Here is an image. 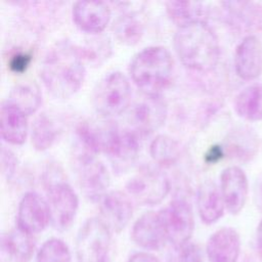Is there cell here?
Instances as JSON below:
<instances>
[{
  "label": "cell",
  "instance_id": "1",
  "mask_svg": "<svg viewBox=\"0 0 262 262\" xmlns=\"http://www.w3.org/2000/svg\"><path fill=\"white\" fill-rule=\"evenodd\" d=\"M85 73V61L78 47L69 42H61L43 59L40 77L53 96L69 98L82 86Z\"/></svg>",
  "mask_w": 262,
  "mask_h": 262
},
{
  "label": "cell",
  "instance_id": "2",
  "mask_svg": "<svg viewBox=\"0 0 262 262\" xmlns=\"http://www.w3.org/2000/svg\"><path fill=\"white\" fill-rule=\"evenodd\" d=\"M174 48L186 68L199 72L212 70L220 56L218 38L204 20L178 27L174 35Z\"/></svg>",
  "mask_w": 262,
  "mask_h": 262
},
{
  "label": "cell",
  "instance_id": "3",
  "mask_svg": "<svg viewBox=\"0 0 262 262\" xmlns=\"http://www.w3.org/2000/svg\"><path fill=\"white\" fill-rule=\"evenodd\" d=\"M130 75L145 95H160L172 77L173 58L163 46H149L139 51L130 63Z\"/></svg>",
  "mask_w": 262,
  "mask_h": 262
},
{
  "label": "cell",
  "instance_id": "4",
  "mask_svg": "<svg viewBox=\"0 0 262 262\" xmlns=\"http://www.w3.org/2000/svg\"><path fill=\"white\" fill-rule=\"evenodd\" d=\"M131 95L132 90L127 77L121 72H111L95 85L92 102L95 111L101 116L115 117L128 108Z\"/></svg>",
  "mask_w": 262,
  "mask_h": 262
},
{
  "label": "cell",
  "instance_id": "5",
  "mask_svg": "<svg viewBox=\"0 0 262 262\" xmlns=\"http://www.w3.org/2000/svg\"><path fill=\"white\" fill-rule=\"evenodd\" d=\"M111 245V230L98 217L87 219L76 238L77 262H106Z\"/></svg>",
  "mask_w": 262,
  "mask_h": 262
},
{
  "label": "cell",
  "instance_id": "6",
  "mask_svg": "<svg viewBox=\"0 0 262 262\" xmlns=\"http://www.w3.org/2000/svg\"><path fill=\"white\" fill-rule=\"evenodd\" d=\"M128 193L139 204L154 206L169 193L170 182L166 175L152 167H142L126 184Z\"/></svg>",
  "mask_w": 262,
  "mask_h": 262
},
{
  "label": "cell",
  "instance_id": "7",
  "mask_svg": "<svg viewBox=\"0 0 262 262\" xmlns=\"http://www.w3.org/2000/svg\"><path fill=\"white\" fill-rule=\"evenodd\" d=\"M47 203L53 227L59 231L67 230L72 225L79 207L75 190L63 180H50L47 186Z\"/></svg>",
  "mask_w": 262,
  "mask_h": 262
},
{
  "label": "cell",
  "instance_id": "8",
  "mask_svg": "<svg viewBox=\"0 0 262 262\" xmlns=\"http://www.w3.org/2000/svg\"><path fill=\"white\" fill-rule=\"evenodd\" d=\"M160 212L168 241L179 248L187 244L194 229V217L189 203L184 199H174Z\"/></svg>",
  "mask_w": 262,
  "mask_h": 262
},
{
  "label": "cell",
  "instance_id": "9",
  "mask_svg": "<svg viewBox=\"0 0 262 262\" xmlns=\"http://www.w3.org/2000/svg\"><path fill=\"white\" fill-rule=\"evenodd\" d=\"M78 182L84 196L91 201H101L111 184L110 173L95 156L80 155L78 159Z\"/></svg>",
  "mask_w": 262,
  "mask_h": 262
},
{
  "label": "cell",
  "instance_id": "10",
  "mask_svg": "<svg viewBox=\"0 0 262 262\" xmlns=\"http://www.w3.org/2000/svg\"><path fill=\"white\" fill-rule=\"evenodd\" d=\"M167 104L160 95H145L134 104L130 113L132 130L146 135L158 130L166 121Z\"/></svg>",
  "mask_w": 262,
  "mask_h": 262
},
{
  "label": "cell",
  "instance_id": "11",
  "mask_svg": "<svg viewBox=\"0 0 262 262\" xmlns=\"http://www.w3.org/2000/svg\"><path fill=\"white\" fill-rule=\"evenodd\" d=\"M16 222L17 228L32 235L43 231L50 222L47 201L37 192H27L18 204Z\"/></svg>",
  "mask_w": 262,
  "mask_h": 262
},
{
  "label": "cell",
  "instance_id": "12",
  "mask_svg": "<svg viewBox=\"0 0 262 262\" xmlns=\"http://www.w3.org/2000/svg\"><path fill=\"white\" fill-rule=\"evenodd\" d=\"M131 237L135 245L146 251H158L168 241L161 212L148 211L133 224Z\"/></svg>",
  "mask_w": 262,
  "mask_h": 262
},
{
  "label": "cell",
  "instance_id": "13",
  "mask_svg": "<svg viewBox=\"0 0 262 262\" xmlns=\"http://www.w3.org/2000/svg\"><path fill=\"white\" fill-rule=\"evenodd\" d=\"M220 190L226 210L232 214H238L248 198L249 185L245 172L237 166L225 168L220 175Z\"/></svg>",
  "mask_w": 262,
  "mask_h": 262
},
{
  "label": "cell",
  "instance_id": "14",
  "mask_svg": "<svg viewBox=\"0 0 262 262\" xmlns=\"http://www.w3.org/2000/svg\"><path fill=\"white\" fill-rule=\"evenodd\" d=\"M117 129L116 125L107 122H81L76 129L79 143L83 148L81 155L95 156L99 152L106 154Z\"/></svg>",
  "mask_w": 262,
  "mask_h": 262
},
{
  "label": "cell",
  "instance_id": "15",
  "mask_svg": "<svg viewBox=\"0 0 262 262\" xmlns=\"http://www.w3.org/2000/svg\"><path fill=\"white\" fill-rule=\"evenodd\" d=\"M236 75L246 81H252L262 74V44L255 35L246 36L234 52Z\"/></svg>",
  "mask_w": 262,
  "mask_h": 262
},
{
  "label": "cell",
  "instance_id": "16",
  "mask_svg": "<svg viewBox=\"0 0 262 262\" xmlns=\"http://www.w3.org/2000/svg\"><path fill=\"white\" fill-rule=\"evenodd\" d=\"M227 21L237 30L262 31V4L255 1H225L221 3Z\"/></svg>",
  "mask_w": 262,
  "mask_h": 262
},
{
  "label": "cell",
  "instance_id": "17",
  "mask_svg": "<svg viewBox=\"0 0 262 262\" xmlns=\"http://www.w3.org/2000/svg\"><path fill=\"white\" fill-rule=\"evenodd\" d=\"M76 26L91 34L101 33L111 19V8L105 2L77 1L72 9Z\"/></svg>",
  "mask_w": 262,
  "mask_h": 262
},
{
  "label": "cell",
  "instance_id": "18",
  "mask_svg": "<svg viewBox=\"0 0 262 262\" xmlns=\"http://www.w3.org/2000/svg\"><path fill=\"white\" fill-rule=\"evenodd\" d=\"M132 213L131 201L122 191H110L100 201V219L111 231H122L131 220Z\"/></svg>",
  "mask_w": 262,
  "mask_h": 262
},
{
  "label": "cell",
  "instance_id": "19",
  "mask_svg": "<svg viewBox=\"0 0 262 262\" xmlns=\"http://www.w3.org/2000/svg\"><path fill=\"white\" fill-rule=\"evenodd\" d=\"M139 151L138 134L133 130L117 129L110 143L106 154L114 169L122 172L129 168L136 160Z\"/></svg>",
  "mask_w": 262,
  "mask_h": 262
},
{
  "label": "cell",
  "instance_id": "20",
  "mask_svg": "<svg viewBox=\"0 0 262 262\" xmlns=\"http://www.w3.org/2000/svg\"><path fill=\"white\" fill-rule=\"evenodd\" d=\"M239 252V234L232 227L216 230L209 237L206 246L209 262H237Z\"/></svg>",
  "mask_w": 262,
  "mask_h": 262
},
{
  "label": "cell",
  "instance_id": "21",
  "mask_svg": "<svg viewBox=\"0 0 262 262\" xmlns=\"http://www.w3.org/2000/svg\"><path fill=\"white\" fill-rule=\"evenodd\" d=\"M0 129L4 141L10 144H21L28 135L27 115L16 105L5 100L0 111Z\"/></svg>",
  "mask_w": 262,
  "mask_h": 262
},
{
  "label": "cell",
  "instance_id": "22",
  "mask_svg": "<svg viewBox=\"0 0 262 262\" xmlns=\"http://www.w3.org/2000/svg\"><path fill=\"white\" fill-rule=\"evenodd\" d=\"M198 211L201 220L205 224H213L218 221L225 209L220 188L215 182L208 180L204 182L198 191Z\"/></svg>",
  "mask_w": 262,
  "mask_h": 262
},
{
  "label": "cell",
  "instance_id": "23",
  "mask_svg": "<svg viewBox=\"0 0 262 262\" xmlns=\"http://www.w3.org/2000/svg\"><path fill=\"white\" fill-rule=\"evenodd\" d=\"M36 242L32 234L19 228L5 233L2 237V249L12 262H30L35 252Z\"/></svg>",
  "mask_w": 262,
  "mask_h": 262
},
{
  "label": "cell",
  "instance_id": "24",
  "mask_svg": "<svg viewBox=\"0 0 262 262\" xmlns=\"http://www.w3.org/2000/svg\"><path fill=\"white\" fill-rule=\"evenodd\" d=\"M234 111L247 121H261L262 83H254L244 88L234 99Z\"/></svg>",
  "mask_w": 262,
  "mask_h": 262
},
{
  "label": "cell",
  "instance_id": "25",
  "mask_svg": "<svg viewBox=\"0 0 262 262\" xmlns=\"http://www.w3.org/2000/svg\"><path fill=\"white\" fill-rule=\"evenodd\" d=\"M116 38L125 45H135L141 39L144 26L139 15L134 11L120 14L113 25Z\"/></svg>",
  "mask_w": 262,
  "mask_h": 262
},
{
  "label": "cell",
  "instance_id": "26",
  "mask_svg": "<svg viewBox=\"0 0 262 262\" xmlns=\"http://www.w3.org/2000/svg\"><path fill=\"white\" fill-rule=\"evenodd\" d=\"M7 100L29 116L35 113L41 105L42 94L36 83H20L12 88Z\"/></svg>",
  "mask_w": 262,
  "mask_h": 262
},
{
  "label": "cell",
  "instance_id": "27",
  "mask_svg": "<svg viewBox=\"0 0 262 262\" xmlns=\"http://www.w3.org/2000/svg\"><path fill=\"white\" fill-rule=\"evenodd\" d=\"M167 13L178 27L203 20L204 3L196 1H168L166 2Z\"/></svg>",
  "mask_w": 262,
  "mask_h": 262
},
{
  "label": "cell",
  "instance_id": "28",
  "mask_svg": "<svg viewBox=\"0 0 262 262\" xmlns=\"http://www.w3.org/2000/svg\"><path fill=\"white\" fill-rule=\"evenodd\" d=\"M227 147L233 157L242 161H250L258 150V139L252 130L239 129L230 135Z\"/></svg>",
  "mask_w": 262,
  "mask_h": 262
},
{
  "label": "cell",
  "instance_id": "29",
  "mask_svg": "<svg viewBox=\"0 0 262 262\" xmlns=\"http://www.w3.org/2000/svg\"><path fill=\"white\" fill-rule=\"evenodd\" d=\"M85 62L92 66H99L105 61L112 53L110 39L104 35L88 38L82 46H77Z\"/></svg>",
  "mask_w": 262,
  "mask_h": 262
},
{
  "label": "cell",
  "instance_id": "30",
  "mask_svg": "<svg viewBox=\"0 0 262 262\" xmlns=\"http://www.w3.org/2000/svg\"><path fill=\"white\" fill-rule=\"evenodd\" d=\"M149 154L158 164L172 165L179 159L180 147L175 139L168 135L161 134L151 141Z\"/></svg>",
  "mask_w": 262,
  "mask_h": 262
},
{
  "label": "cell",
  "instance_id": "31",
  "mask_svg": "<svg viewBox=\"0 0 262 262\" xmlns=\"http://www.w3.org/2000/svg\"><path fill=\"white\" fill-rule=\"evenodd\" d=\"M56 137V129L51 119L41 114L38 116L31 129V138L34 147L38 150H45L49 148Z\"/></svg>",
  "mask_w": 262,
  "mask_h": 262
},
{
  "label": "cell",
  "instance_id": "32",
  "mask_svg": "<svg viewBox=\"0 0 262 262\" xmlns=\"http://www.w3.org/2000/svg\"><path fill=\"white\" fill-rule=\"evenodd\" d=\"M36 262H72L71 251L62 239L52 237L42 244Z\"/></svg>",
  "mask_w": 262,
  "mask_h": 262
},
{
  "label": "cell",
  "instance_id": "33",
  "mask_svg": "<svg viewBox=\"0 0 262 262\" xmlns=\"http://www.w3.org/2000/svg\"><path fill=\"white\" fill-rule=\"evenodd\" d=\"M17 159L15 155L5 146L1 149V170L2 174L6 179H10L16 170Z\"/></svg>",
  "mask_w": 262,
  "mask_h": 262
},
{
  "label": "cell",
  "instance_id": "34",
  "mask_svg": "<svg viewBox=\"0 0 262 262\" xmlns=\"http://www.w3.org/2000/svg\"><path fill=\"white\" fill-rule=\"evenodd\" d=\"M179 262H204L201 248L190 242L183 245L180 247Z\"/></svg>",
  "mask_w": 262,
  "mask_h": 262
},
{
  "label": "cell",
  "instance_id": "35",
  "mask_svg": "<svg viewBox=\"0 0 262 262\" xmlns=\"http://www.w3.org/2000/svg\"><path fill=\"white\" fill-rule=\"evenodd\" d=\"M31 61V55L24 52H18L14 54L10 61H9V68L11 71L15 73H21L26 71L29 63Z\"/></svg>",
  "mask_w": 262,
  "mask_h": 262
},
{
  "label": "cell",
  "instance_id": "36",
  "mask_svg": "<svg viewBox=\"0 0 262 262\" xmlns=\"http://www.w3.org/2000/svg\"><path fill=\"white\" fill-rule=\"evenodd\" d=\"M224 156V150L220 145H213L211 146L205 155V161L209 164H214L221 160Z\"/></svg>",
  "mask_w": 262,
  "mask_h": 262
},
{
  "label": "cell",
  "instance_id": "37",
  "mask_svg": "<svg viewBox=\"0 0 262 262\" xmlns=\"http://www.w3.org/2000/svg\"><path fill=\"white\" fill-rule=\"evenodd\" d=\"M127 262H161L158 257L148 252H137L131 255Z\"/></svg>",
  "mask_w": 262,
  "mask_h": 262
},
{
  "label": "cell",
  "instance_id": "38",
  "mask_svg": "<svg viewBox=\"0 0 262 262\" xmlns=\"http://www.w3.org/2000/svg\"><path fill=\"white\" fill-rule=\"evenodd\" d=\"M254 192H255L256 204H257L258 208L260 209V211L262 212V172L259 174V176L256 179Z\"/></svg>",
  "mask_w": 262,
  "mask_h": 262
},
{
  "label": "cell",
  "instance_id": "39",
  "mask_svg": "<svg viewBox=\"0 0 262 262\" xmlns=\"http://www.w3.org/2000/svg\"><path fill=\"white\" fill-rule=\"evenodd\" d=\"M257 249L260 256L262 257V220L257 228Z\"/></svg>",
  "mask_w": 262,
  "mask_h": 262
}]
</instances>
